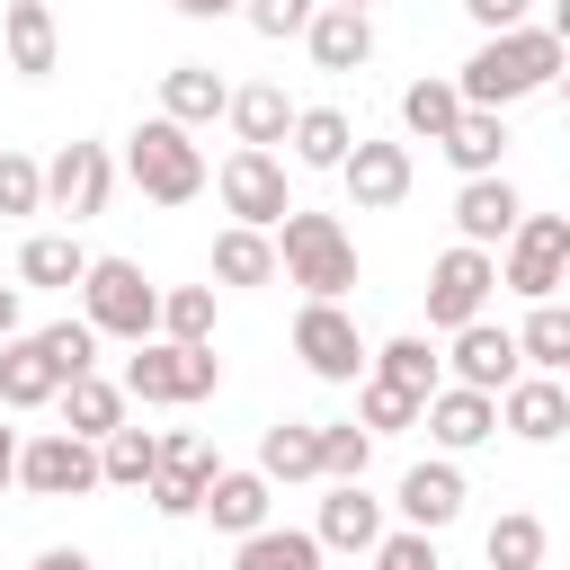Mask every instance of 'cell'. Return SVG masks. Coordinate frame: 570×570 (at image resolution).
I'll use <instances>...</instances> for the list:
<instances>
[{
    "mask_svg": "<svg viewBox=\"0 0 570 570\" xmlns=\"http://www.w3.org/2000/svg\"><path fill=\"white\" fill-rule=\"evenodd\" d=\"M232 134H240V151H276L285 134H294V107H285V89L276 80H249V89H232Z\"/></svg>",
    "mask_w": 570,
    "mask_h": 570,
    "instance_id": "obj_27",
    "label": "cell"
},
{
    "mask_svg": "<svg viewBox=\"0 0 570 570\" xmlns=\"http://www.w3.org/2000/svg\"><path fill=\"white\" fill-rule=\"evenodd\" d=\"M481 561H490V570H543V517L508 508V517L481 534Z\"/></svg>",
    "mask_w": 570,
    "mask_h": 570,
    "instance_id": "obj_39",
    "label": "cell"
},
{
    "mask_svg": "<svg viewBox=\"0 0 570 570\" xmlns=\"http://www.w3.org/2000/svg\"><path fill=\"white\" fill-rule=\"evenodd\" d=\"M499 428L525 436V445L570 436V383H561V374H517V383L499 392Z\"/></svg>",
    "mask_w": 570,
    "mask_h": 570,
    "instance_id": "obj_16",
    "label": "cell"
},
{
    "mask_svg": "<svg viewBox=\"0 0 570 570\" xmlns=\"http://www.w3.org/2000/svg\"><path fill=\"white\" fill-rule=\"evenodd\" d=\"M18 490L27 499H80V490H107L98 481V445L71 436V428H45L18 445Z\"/></svg>",
    "mask_w": 570,
    "mask_h": 570,
    "instance_id": "obj_9",
    "label": "cell"
},
{
    "mask_svg": "<svg viewBox=\"0 0 570 570\" xmlns=\"http://www.w3.org/2000/svg\"><path fill=\"white\" fill-rule=\"evenodd\" d=\"M419 428H428L445 454H472V445H490V436H499V401H490V392H463V383H436Z\"/></svg>",
    "mask_w": 570,
    "mask_h": 570,
    "instance_id": "obj_18",
    "label": "cell"
},
{
    "mask_svg": "<svg viewBox=\"0 0 570 570\" xmlns=\"http://www.w3.org/2000/svg\"><path fill=\"white\" fill-rule=\"evenodd\" d=\"M374 570H436V534H419V525L383 534V543H374Z\"/></svg>",
    "mask_w": 570,
    "mask_h": 570,
    "instance_id": "obj_44",
    "label": "cell"
},
{
    "mask_svg": "<svg viewBox=\"0 0 570 570\" xmlns=\"http://www.w3.org/2000/svg\"><path fill=\"white\" fill-rule=\"evenodd\" d=\"M517 223H525V196H517L508 178H463V187H454V240H463V249H490V258H499V240H508Z\"/></svg>",
    "mask_w": 570,
    "mask_h": 570,
    "instance_id": "obj_15",
    "label": "cell"
},
{
    "mask_svg": "<svg viewBox=\"0 0 570 570\" xmlns=\"http://www.w3.org/2000/svg\"><path fill=\"white\" fill-rule=\"evenodd\" d=\"M214 196H223V214L240 223V232H276L285 214H294V196H285V160L276 151H223V169H214Z\"/></svg>",
    "mask_w": 570,
    "mask_h": 570,
    "instance_id": "obj_6",
    "label": "cell"
},
{
    "mask_svg": "<svg viewBox=\"0 0 570 570\" xmlns=\"http://www.w3.org/2000/svg\"><path fill=\"white\" fill-rule=\"evenodd\" d=\"M276 276H285V285H303L312 303H338V294L356 285V240H347V223H338V214L294 205V214L276 223Z\"/></svg>",
    "mask_w": 570,
    "mask_h": 570,
    "instance_id": "obj_2",
    "label": "cell"
},
{
    "mask_svg": "<svg viewBox=\"0 0 570 570\" xmlns=\"http://www.w3.org/2000/svg\"><path fill=\"white\" fill-rule=\"evenodd\" d=\"M330 9H365V18H374V0H330Z\"/></svg>",
    "mask_w": 570,
    "mask_h": 570,
    "instance_id": "obj_52",
    "label": "cell"
},
{
    "mask_svg": "<svg viewBox=\"0 0 570 570\" xmlns=\"http://www.w3.org/2000/svg\"><path fill=\"white\" fill-rule=\"evenodd\" d=\"M240 18H249V36L285 45V36H303V27L321 18V0H240Z\"/></svg>",
    "mask_w": 570,
    "mask_h": 570,
    "instance_id": "obj_43",
    "label": "cell"
},
{
    "mask_svg": "<svg viewBox=\"0 0 570 570\" xmlns=\"http://www.w3.org/2000/svg\"><path fill=\"white\" fill-rule=\"evenodd\" d=\"M561 303H570V276H561Z\"/></svg>",
    "mask_w": 570,
    "mask_h": 570,
    "instance_id": "obj_53",
    "label": "cell"
},
{
    "mask_svg": "<svg viewBox=\"0 0 570 570\" xmlns=\"http://www.w3.org/2000/svg\"><path fill=\"white\" fill-rule=\"evenodd\" d=\"M508 142H517V134H508V116H490V107H463V116H454V134H445L436 151H445L463 178H499Z\"/></svg>",
    "mask_w": 570,
    "mask_h": 570,
    "instance_id": "obj_25",
    "label": "cell"
},
{
    "mask_svg": "<svg viewBox=\"0 0 570 570\" xmlns=\"http://www.w3.org/2000/svg\"><path fill=\"white\" fill-rule=\"evenodd\" d=\"M285 142H294L303 169H338V160L356 151V125H347L338 107H294V134H285Z\"/></svg>",
    "mask_w": 570,
    "mask_h": 570,
    "instance_id": "obj_32",
    "label": "cell"
},
{
    "mask_svg": "<svg viewBox=\"0 0 570 570\" xmlns=\"http://www.w3.org/2000/svg\"><path fill=\"white\" fill-rule=\"evenodd\" d=\"M258 472L267 481H321V419H276L258 436Z\"/></svg>",
    "mask_w": 570,
    "mask_h": 570,
    "instance_id": "obj_28",
    "label": "cell"
},
{
    "mask_svg": "<svg viewBox=\"0 0 570 570\" xmlns=\"http://www.w3.org/2000/svg\"><path fill=\"white\" fill-rule=\"evenodd\" d=\"M178 18H240V0H169Z\"/></svg>",
    "mask_w": 570,
    "mask_h": 570,
    "instance_id": "obj_48",
    "label": "cell"
},
{
    "mask_svg": "<svg viewBox=\"0 0 570 570\" xmlns=\"http://www.w3.org/2000/svg\"><path fill=\"white\" fill-rule=\"evenodd\" d=\"M0 45H9V71L18 80H53V62H62V27H53L45 0H9L0 9Z\"/></svg>",
    "mask_w": 570,
    "mask_h": 570,
    "instance_id": "obj_19",
    "label": "cell"
},
{
    "mask_svg": "<svg viewBox=\"0 0 570 570\" xmlns=\"http://www.w3.org/2000/svg\"><path fill=\"white\" fill-rule=\"evenodd\" d=\"M45 401H62V374L36 347V330H27V338L0 347V410H45Z\"/></svg>",
    "mask_w": 570,
    "mask_h": 570,
    "instance_id": "obj_26",
    "label": "cell"
},
{
    "mask_svg": "<svg viewBox=\"0 0 570 570\" xmlns=\"http://www.w3.org/2000/svg\"><path fill=\"white\" fill-rule=\"evenodd\" d=\"M561 62H570V53H561L543 27H508V36H481V45H472V62L454 71V89H463V107L508 116L517 98L552 89V80H561Z\"/></svg>",
    "mask_w": 570,
    "mask_h": 570,
    "instance_id": "obj_1",
    "label": "cell"
},
{
    "mask_svg": "<svg viewBox=\"0 0 570 570\" xmlns=\"http://www.w3.org/2000/svg\"><path fill=\"white\" fill-rule=\"evenodd\" d=\"M160 338L214 347V285H160Z\"/></svg>",
    "mask_w": 570,
    "mask_h": 570,
    "instance_id": "obj_38",
    "label": "cell"
},
{
    "mask_svg": "<svg viewBox=\"0 0 570 570\" xmlns=\"http://www.w3.org/2000/svg\"><path fill=\"white\" fill-rule=\"evenodd\" d=\"M36 347L53 356V374H62V383L98 374V330H89V321H45V330H36Z\"/></svg>",
    "mask_w": 570,
    "mask_h": 570,
    "instance_id": "obj_40",
    "label": "cell"
},
{
    "mask_svg": "<svg viewBox=\"0 0 570 570\" xmlns=\"http://www.w3.org/2000/svg\"><path fill=\"white\" fill-rule=\"evenodd\" d=\"M0 9H9V0H0Z\"/></svg>",
    "mask_w": 570,
    "mask_h": 570,
    "instance_id": "obj_55",
    "label": "cell"
},
{
    "mask_svg": "<svg viewBox=\"0 0 570 570\" xmlns=\"http://www.w3.org/2000/svg\"><path fill=\"white\" fill-rule=\"evenodd\" d=\"M294 356H303L321 383H365V365H374V347L356 338V321H347L338 303H303V312H294Z\"/></svg>",
    "mask_w": 570,
    "mask_h": 570,
    "instance_id": "obj_12",
    "label": "cell"
},
{
    "mask_svg": "<svg viewBox=\"0 0 570 570\" xmlns=\"http://www.w3.org/2000/svg\"><path fill=\"white\" fill-rule=\"evenodd\" d=\"M125 178H134L151 205H196L214 169H205V151H196V134H187V125L142 116V125L125 134Z\"/></svg>",
    "mask_w": 570,
    "mask_h": 570,
    "instance_id": "obj_3",
    "label": "cell"
},
{
    "mask_svg": "<svg viewBox=\"0 0 570 570\" xmlns=\"http://www.w3.org/2000/svg\"><path fill=\"white\" fill-rule=\"evenodd\" d=\"M338 178H347V205H356V214H392L419 169H410V142H365V134H356V151L338 160Z\"/></svg>",
    "mask_w": 570,
    "mask_h": 570,
    "instance_id": "obj_14",
    "label": "cell"
},
{
    "mask_svg": "<svg viewBox=\"0 0 570 570\" xmlns=\"http://www.w3.org/2000/svg\"><path fill=\"white\" fill-rule=\"evenodd\" d=\"M80 276H89L80 232H27V249H18V285L27 294H80Z\"/></svg>",
    "mask_w": 570,
    "mask_h": 570,
    "instance_id": "obj_24",
    "label": "cell"
},
{
    "mask_svg": "<svg viewBox=\"0 0 570 570\" xmlns=\"http://www.w3.org/2000/svg\"><path fill=\"white\" fill-rule=\"evenodd\" d=\"M445 365H454V383H463V392H490V401H499V392L525 374V356H517V330H499L490 312H481V321H463V330L445 338Z\"/></svg>",
    "mask_w": 570,
    "mask_h": 570,
    "instance_id": "obj_13",
    "label": "cell"
},
{
    "mask_svg": "<svg viewBox=\"0 0 570 570\" xmlns=\"http://www.w3.org/2000/svg\"><path fill=\"white\" fill-rule=\"evenodd\" d=\"M365 374H383V383H401V392H419V401H428V392L445 383V356H436L419 330H401V338H383V347H374V365H365Z\"/></svg>",
    "mask_w": 570,
    "mask_h": 570,
    "instance_id": "obj_34",
    "label": "cell"
},
{
    "mask_svg": "<svg viewBox=\"0 0 570 570\" xmlns=\"http://www.w3.org/2000/svg\"><path fill=\"white\" fill-rule=\"evenodd\" d=\"M419 419H428L419 392H401V383H383V374L356 383V428H365V436H401V428H419Z\"/></svg>",
    "mask_w": 570,
    "mask_h": 570,
    "instance_id": "obj_37",
    "label": "cell"
},
{
    "mask_svg": "<svg viewBox=\"0 0 570 570\" xmlns=\"http://www.w3.org/2000/svg\"><path fill=\"white\" fill-rule=\"evenodd\" d=\"M312 534H321V552H374L383 543V499H365V481H330Z\"/></svg>",
    "mask_w": 570,
    "mask_h": 570,
    "instance_id": "obj_21",
    "label": "cell"
},
{
    "mask_svg": "<svg viewBox=\"0 0 570 570\" xmlns=\"http://www.w3.org/2000/svg\"><path fill=\"white\" fill-rule=\"evenodd\" d=\"M525 9H534V0H463V18H472L481 36H508V27H534Z\"/></svg>",
    "mask_w": 570,
    "mask_h": 570,
    "instance_id": "obj_45",
    "label": "cell"
},
{
    "mask_svg": "<svg viewBox=\"0 0 570 570\" xmlns=\"http://www.w3.org/2000/svg\"><path fill=\"white\" fill-rule=\"evenodd\" d=\"M223 383V356L214 347H178V338H142L125 356V401H151V410H187V401H214Z\"/></svg>",
    "mask_w": 570,
    "mask_h": 570,
    "instance_id": "obj_5",
    "label": "cell"
},
{
    "mask_svg": "<svg viewBox=\"0 0 570 570\" xmlns=\"http://www.w3.org/2000/svg\"><path fill=\"white\" fill-rule=\"evenodd\" d=\"M18 481V428H0V490Z\"/></svg>",
    "mask_w": 570,
    "mask_h": 570,
    "instance_id": "obj_50",
    "label": "cell"
},
{
    "mask_svg": "<svg viewBox=\"0 0 570 570\" xmlns=\"http://www.w3.org/2000/svg\"><path fill=\"white\" fill-rule=\"evenodd\" d=\"M107 196H116V160H107V142H62V151L45 160V214H62V223H98Z\"/></svg>",
    "mask_w": 570,
    "mask_h": 570,
    "instance_id": "obj_10",
    "label": "cell"
},
{
    "mask_svg": "<svg viewBox=\"0 0 570 570\" xmlns=\"http://www.w3.org/2000/svg\"><path fill=\"white\" fill-rule=\"evenodd\" d=\"M214 472H223V463H214V445H205L196 428H169V436H160V472H151V490H142V499H151V517L187 525V517L205 508Z\"/></svg>",
    "mask_w": 570,
    "mask_h": 570,
    "instance_id": "obj_11",
    "label": "cell"
},
{
    "mask_svg": "<svg viewBox=\"0 0 570 570\" xmlns=\"http://www.w3.org/2000/svg\"><path fill=\"white\" fill-rule=\"evenodd\" d=\"M517 356L525 374H570V303H534L517 330Z\"/></svg>",
    "mask_w": 570,
    "mask_h": 570,
    "instance_id": "obj_35",
    "label": "cell"
},
{
    "mask_svg": "<svg viewBox=\"0 0 570 570\" xmlns=\"http://www.w3.org/2000/svg\"><path fill=\"white\" fill-rule=\"evenodd\" d=\"M543 36H552V45L570 53V0H552V18H543Z\"/></svg>",
    "mask_w": 570,
    "mask_h": 570,
    "instance_id": "obj_49",
    "label": "cell"
},
{
    "mask_svg": "<svg viewBox=\"0 0 570 570\" xmlns=\"http://www.w3.org/2000/svg\"><path fill=\"white\" fill-rule=\"evenodd\" d=\"M27 570H98V561H89V552H80V543H53V552H36V561H27Z\"/></svg>",
    "mask_w": 570,
    "mask_h": 570,
    "instance_id": "obj_47",
    "label": "cell"
},
{
    "mask_svg": "<svg viewBox=\"0 0 570 570\" xmlns=\"http://www.w3.org/2000/svg\"><path fill=\"white\" fill-rule=\"evenodd\" d=\"M454 116H463V89H454V80H436V71H428V80H410V89H401V125H410L419 142H445V134H454Z\"/></svg>",
    "mask_w": 570,
    "mask_h": 570,
    "instance_id": "obj_36",
    "label": "cell"
},
{
    "mask_svg": "<svg viewBox=\"0 0 570 570\" xmlns=\"http://www.w3.org/2000/svg\"><path fill=\"white\" fill-rule=\"evenodd\" d=\"M62 428L71 436H116L125 428V383H107V374H80V383H62Z\"/></svg>",
    "mask_w": 570,
    "mask_h": 570,
    "instance_id": "obj_29",
    "label": "cell"
},
{
    "mask_svg": "<svg viewBox=\"0 0 570 570\" xmlns=\"http://www.w3.org/2000/svg\"><path fill=\"white\" fill-rule=\"evenodd\" d=\"M267 499H276V481L249 463V472H214V490H205V508H196V517H205L214 534H232V543H240V534H258V525H267Z\"/></svg>",
    "mask_w": 570,
    "mask_h": 570,
    "instance_id": "obj_20",
    "label": "cell"
},
{
    "mask_svg": "<svg viewBox=\"0 0 570 570\" xmlns=\"http://www.w3.org/2000/svg\"><path fill=\"white\" fill-rule=\"evenodd\" d=\"M80 321L98 330V338H160V285L134 267V258H89V276H80Z\"/></svg>",
    "mask_w": 570,
    "mask_h": 570,
    "instance_id": "obj_4",
    "label": "cell"
},
{
    "mask_svg": "<svg viewBox=\"0 0 570 570\" xmlns=\"http://www.w3.org/2000/svg\"><path fill=\"white\" fill-rule=\"evenodd\" d=\"M561 223H570V205H561Z\"/></svg>",
    "mask_w": 570,
    "mask_h": 570,
    "instance_id": "obj_54",
    "label": "cell"
},
{
    "mask_svg": "<svg viewBox=\"0 0 570 570\" xmlns=\"http://www.w3.org/2000/svg\"><path fill=\"white\" fill-rule=\"evenodd\" d=\"M151 472H160V436L151 428H116V436H98V481L107 490H151Z\"/></svg>",
    "mask_w": 570,
    "mask_h": 570,
    "instance_id": "obj_30",
    "label": "cell"
},
{
    "mask_svg": "<svg viewBox=\"0 0 570 570\" xmlns=\"http://www.w3.org/2000/svg\"><path fill=\"white\" fill-rule=\"evenodd\" d=\"M490 294H499V258H490V249H463V240H454V249L428 258V330L454 338L463 321L490 312Z\"/></svg>",
    "mask_w": 570,
    "mask_h": 570,
    "instance_id": "obj_7",
    "label": "cell"
},
{
    "mask_svg": "<svg viewBox=\"0 0 570 570\" xmlns=\"http://www.w3.org/2000/svg\"><path fill=\"white\" fill-rule=\"evenodd\" d=\"M552 89H561V107H570V62H561V80H552Z\"/></svg>",
    "mask_w": 570,
    "mask_h": 570,
    "instance_id": "obj_51",
    "label": "cell"
},
{
    "mask_svg": "<svg viewBox=\"0 0 570 570\" xmlns=\"http://www.w3.org/2000/svg\"><path fill=\"white\" fill-rule=\"evenodd\" d=\"M27 338V285H0V347Z\"/></svg>",
    "mask_w": 570,
    "mask_h": 570,
    "instance_id": "obj_46",
    "label": "cell"
},
{
    "mask_svg": "<svg viewBox=\"0 0 570 570\" xmlns=\"http://www.w3.org/2000/svg\"><path fill=\"white\" fill-rule=\"evenodd\" d=\"M392 508H401V525H419V534H445V525L463 517V472H454V454H428V463H410Z\"/></svg>",
    "mask_w": 570,
    "mask_h": 570,
    "instance_id": "obj_17",
    "label": "cell"
},
{
    "mask_svg": "<svg viewBox=\"0 0 570 570\" xmlns=\"http://www.w3.org/2000/svg\"><path fill=\"white\" fill-rule=\"evenodd\" d=\"M214 276H223V285H276V232L223 223V232H214Z\"/></svg>",
    "mask_w": 570,
    "mask_h": 570,
    "instance_id": "obj_33",
    "label": "cell"
},
{
    "mask_svg": "<svg viewBox=\"0 0 570 570\" xmlns=\"http://www.w3.org/2000/svg\"><path fill=\"white\" fill-rule=\"evenodd\" d=\"M561 276H570V223H561V214H525V223L508 232L499 285L525 294V303H561Z\"/></svg>",
    "mask_w": 570,
    "mask_h": 570,
    "instance_id": "obj_8",
    "label": "cell"
},
{
    "mask_svg": "<svg viewBox=\"0 0 570 570\" xmlns=\"http://www.w3.org/2000/svg\"><path fill=\"white\" fill-rule=\"evenodd\" d=\"M232 570H321V534L312 525H258V534H240Z\"/></svg>",
    "mask_w": 570,
    "mask_h": 570,
    "instance_id": "obj_31",
    "label": "cell"
},
{
    "mask_svg": "<svg viewBox=\"0 0 570 570\" xmlns=\"http://www.w3.org/2000/svg\"><path fill=\"white\" fill-rule=\"evenodd\" d=\"M0 214H45V160L0 151Z\"/></svg>",
    "mask_w": 570,
    "mask_h": 570,
    "instance_id": "obj_42",
    "label": "cell"
},
{
    "mask_svg": "<svg viewBox=\"0 0 570 570\" xmlns=\"http://www.w3.org/2000/svg\"><path fill=\"white\" fill-rule=\"evenodd\" d=\"M223 107H232V80H223L214 62H169V71H160V116H169V125L196 134V125H214Z\"/></svg>",
    "mask_w": 570,
    "mask_h": 570,
    "instance_id": "obj_23",
    "label": "cell"
},
{
    "mask_svg": "<svg viewBox=\"0 0 570 570\" xmlns=\"http://www.w3.org/2000/svg\"><path fill=\"white\" fill-rule=\"evenodd\" d=\"M303 53H312L321 71H365V62H374V18H365V9H330V0H321V18L303 27Z\"/></svg>",
    "mask_w": 570,
    "mask_h": 570,
    "instance_id": "obj_22",
    "label": "cell"
},
{
    "mask_svg": "<svg viewBox=\"0 0 570 570\" xmlns=\"http://www.w3.org/2000/svg\"><path fill=\"white\" fill-rule=\"evenodd\" d=\"M374 463V436L356 419H321V481H365Z\"/></svg>",
    "mask_w": 570,
    "mask_h": 570,
    "instance_id": "obj_41",
    "label": "cell"
}]
</instances>
